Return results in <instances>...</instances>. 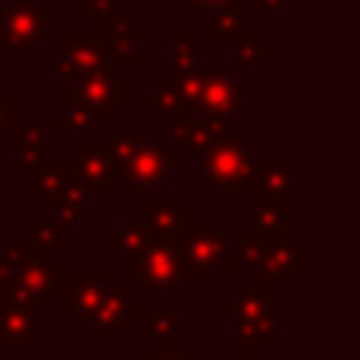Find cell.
<instances>
[{"instance_id":"9","label":"cell","mask_w":360,"mask_h":360,"mask_svg":"<svg viewBox=\"0 0 360 360\" xmlns=\"http://www.w3.org/2000/svg\"><path fill=\"white\" fill-rule=\"evenodd\" d=\"M62 82H65V98L90 107L104 121H115L118 110L129 104V82L121 79L118 70H96Z\"/></svg>"},{"instance_id":"10","label":"cell","mask_w":360,"mask_h":360,"mask_svg":"<svg viewBox=\"0 0 360 360\" xmlns=\"http://www.w3.org/2000/svg\"><path fill=\"white\" fill-rule=\"evenodd\" d=\"M141 312H143V295L135 292V287L118 281L104 292V298L87 318L90 335L93 338H127L132 326L141 321Z\"/></svg>"},{"instance_id":"20","label":"cell","mask_w":360,"mask_h":360,"mask_svg":"<svg viewBox=\"0 0 360 360\" xmlns=\"http://www.w3.org/2000/svg\"><path fill=\"white\" fill-rule=\"evenodd\" d=\"M76 172L79 180L84 183V188L90 194L98 197H115L118 194V177H115V163L110 160L107 149L101 143L84 141L76 143Z\"/></svg>"},{"instance_id":"32","label":"cell","mask_w":360,"mask_h":360,"mask_svg":"<svg viewBox=\"0 0 360 360\" xmlns=\"http://www.w3.org/2000/svg\"><path fill=\"white\" fill-rule=\"evenodd\" d=\"M262 242L259 236L253 233H231L228 236V256H225V267L222 273H242V270H253L256 267V259H259V250H262Z\"/></svg>"},{"instance_id":"2","label":"cell","mask_w":360,"mask_h":360,"mask_svg":"<svg viewBox=\"0 0 360 360\" xmlns=\"http://www.w3.org/2000/svg\"><path fill=\"white\" fill-rule=\"evenodd\" d=\"M191 180L205 188L208 197L233 194L253 197L259 191V146L245 138L242 129H231L222 141L197 155Z\"/></svg>"},{"instance_id":"41","label":"cell","mask_w":360,"mask_h":360,"mask_svg":"<svg viewBox=\"0 0 360 360\" xmlns=\"http://www.w3.org/2000/svg\"><path fill=\"white\" fill-rule=\"evenodd\" d=\"M0 90H3V68H0Z\"/></svg>"},{"instance_id":"29","label":"cell","mask_w":360,"mask_h":360,"mask_svg":"<svg viewBox=\"0 0 360 360\" xmlns=\"http://www.w3.org/2000/svg\"><path fill=\"white\" fill-rule=\"evenodd\" d=\"M152 138H158L152 129H104L101 132V146L107 149V155H110V160L115 163V166H121L124 160H129L143 143H149Z\"/></svg>"},{"instance_id":"24","label":"cell","mask_w":360,"mask_h":360,"mask_svg":"<svg viewBox=\"0 0 360 360\" xmlns=\"http://www.w3.org/2000/svg\"><path fill=\"white\" fill-rule=\"evenodd\" d=\"M70 160H73V155H65V158L51 155L48 160H42L39 166L25 172V191L37 200L39 208H45V211L51 208V202H53V197H56V191L65 180V172H68Z\"/></svg>"},{"instance_id":"17","label":"cell","mask_w":360,"mask_h":360,"mask_svg":"<svg viewBox=\"0 0 360 360\" xmlns=\"http://www.w3.org/2000/svg\"><path fill=\"white\" fill-rule=\"evenodd\" d=\"M141 222L149 236L160 239H180L191 222H194V208L183 202L180 194H160V197H146L141 200Z\"/></svg>"},{"instance_id":"34","label":"cell","mask_w":360,"mask_h":360,"mask_svg":"<svg viewBox=\"0 0 360 360\" xmlns=\"http://www.w3.org/2000/svg\"><path fill=\"white\" fill-rule=\"evenodd\" d=\"M141 360H194V349L183 346V340L152 343L141 352Z\"/></svg>"},{"instance_id":"42","label":"cell","mask_w":360,"mask_h":360,"mask_svg":"<svg viewBox=\"0 0 360 360\" xmlns=\"http://www.w3.org/2000/svg\"><path fill=\"white\" fill-rule=\"evenodd\" d=\"M0 22H3V3H0Z\"/></svg>"},{"instance_id":"23","label":"cell","mask_w":360,"mask_h":360,"mask_svg":"<svg viewBox=\"0 0 360 360\" xmlns=\"http://www.w3.org/2000/svg\"><path fill=\"white\" fill-rule=\"evenodd\" d=\"M295 158L292 155H262L259 152V197L295 202Z\"/></svg>"},{"instance_id":"16","label":"cell","mask_w":360,"mask_h":360,"mask_svg":"<svg viewBox=\"0 0 360 360\" xmlns=\"http://www.w3.org/2000/svg\"><path fill=\"white\" fill-rule=\"evenodd\" d=\"M101 31L107 51L115 68H141V39H143V17L141 14H110L101 22H90Z\"/></svg>"},{"instance_id":"40","label":"cell","mask_w":360,"mask_h":360,"mask_svg":"<svg viewBox=\"0 0 360 360\" xmlns=\"http://www.w3.org/2000/svg\"><path fill=\"white\" fill-rule=\"evenodd\" d=\"M0 219H3V172H0Z\"/></svg>"},{"instance_id":"43","label":"cell","mask_w":360,"mask_h":360,"mask_svg":"<svg viewBox=\"0 0 360 360\" xmlns=\"http://www.w3.org/2000/svg\"><path fill=\"white\" fill-rule=\"evenodd\" d=\"M0 158H3V141H0Z\"/></svg>"},{"instance_id":"11","label":"cell","mask_w":360,"mask_h":360,"mask_svg":"<svg viewBox=\"0 0 360 360\" xmlns=\"http://www.w3.org/2000/svg\"><path fill=\"white\" fill-rule=\"evenodd\" d=\"M309 264V248L298 245L295 236L281 239H264L259 259H256V284L264 287H292L298 276Z\"/></svg>"},{"instance_id":"26","label":"cell","mask_w":360,"mask_h":360,"mask_svg":"<svg viewBox=\"0 0 360 360\" xmlns=\"http://www.w3.org/2000/svg\"><path fill=\"white\" fill-rule=\"evenodd\" d=\"M228 45H231V59L239 70H259L273 62V45L264 42L256 28H250L245 37H239Z\"/></svg>"},{"instance_id":"18","label":"cell","mask_w":360,"mask_h":360,"mask_svg":"<svg viewBox=\"0 0 360 360\" xmlns=\"http://www.w3.org/2000/svg\"><path fill=\"white\" fill-rule=\"evenodd\" d=\"M51 217L53 222L65 231V236H73L79 233V228L84 222L93 219V202H90V191L84 188V183L79 180V172H76V158L70 160L68 172H65V180L51 202Z\"/></svg>"},{"instance_id":"33","label":"cell","mask_w":360,"mask_h":360,"mask_svg":"<svg viewBox=\"0 0 360 360\" xmlns=\"http://www.w3.org/2000/svg\"><path fill=\"white\" fill-rule=\"evenodd\" d=\"M22 233H25L31 250H39V253H53L56 248H62V245L68 242L65 231L53 222V217H37V219H28Z\"/></svg>"},{"instance_id":"3","label":"cell","mask_w":360,"mask_h":360,"mask_svg":"<svg viewBox=\"0 0 360 360\" xmlns=\"http://www.w3.org/2000/svg\"><path fill=\"white\" fill-rule=\"evenodd\" d=\"M65 270L68 264L62 259H53V253L39 250H28L17 262L0 259V295L22 301L45 315L56 304Z\"/></svg>"},{"instance_id":"5","label":"cell","mask_w":360,"mask_h":360,"mask_svg":"<svg viewBox=\"0 0 360 360\" xmlns=\"http://www.w3.org/2000/svg\"><path fill=\"white\" fill-rule=\"evenodd\" d=\"M53 39V6L34 0H11L3 8L0 53H39Z\"/></svg>"},{"instance_id":"12","label":"cell","mask_w":360,"mask_h":360,"mask_svg":"<svg viewBox=\"0 0 360 360\" xmlns=\"http://www.w3.org/2000/svg\"><path fill=\"white\" fill-rule=\"evenodd\" d=\"M194 115H217L242 121L245 118V104H242V84L231 70L222 68H202L200 70V93L194 101Z\"/></svg>"},{"instance_id":"19","label":"cell","mask_w":360,"mask_h":360,"mask_svg":"<svg viewBox=\"0 0 360 360\" xmlns=\"http://www.w3.org/2000/svg\"><path fill=\"white\" fill-rule=\"evenodd\" d=\"M256 200L245 205L242 222L245 233H253L259 239H281V236H295V202H278L253 194Z\"/></svg>"},{"instance_id":"31","label":"cell","mask_w":360,"mask_h":360,"mask_svg":"<svg viewBox=\"0 0 360 360\" xmlns=\"http://www.w3.org/2000/svg\"><path fill=\"white\" fill-rule=\"evenodd\" d=\"M208 62V42L188 37L180 42H172L169 59H166V73H186V70H200Z\"/></svg>"},{"instance_id":"15","label":"cell","mask_w":360,"mask_h":360,"mask_svg":"<svg viewBox=\"0 0 360 360\" xmlns=\"http://www.w3.org/2000/svg\"><path fill=\"white\" fill-rule=\"evenodd\" d=\"M42 346V312L0 295V349L34 352Z\"/></svg>"},{"instance_id":"1","label":"cell","mask_w":360,"mask_h":360,"mask_svg":"<svg viewBox=\"0 0 360 360\" xmlns=\"http://www.w3.org/2000/svg\"><path fill=\"white\" fill-rule=\"evenodd\" d=\"M217 321L231 326V357L253 360L284 349V298L264 284H233L217 298Z\"/></svg>"},{"instance_id":"38","label":"cell","mask_w":360,"mask_h":360,"mask_svg":"<svg viewBox=\"0 0 360 360\" xmlns=\"http://www.w3.org/2000/svg\"><path fill=\"white\" fill-rule=\"evenodd\" d=\"M290 6H295V0H256V14L259 17H270V14H281Z\"/></svg>"},{"instance_id":"4","label":"cell","mask_w":360,"mask_h":360,"mask_svg":"<svg viewBox=\"0 0 360 360\" xmlns=\"http://www.w3.org/2000/svg\"><path fill=\"white\" fill-rule=\"evenodd\" d=\"M127 262H129V287H135L143 298H152V295L180 298L183 295L186 273H183L177 239L149 236L146 245Z\"/></svg>"},{"instance_id":"36","label":"cell","mask_w":360,"mask_h":360,"mask_svg":"<svg viewBox=\"0 0 360 360\" xmlns=\"http://www.w3.org/2000/svg\"><path fill=\"white\" fill-rule=\"evenodd\" d=\"M169 3L177 6L180 14H186V17H205V14L217 11L219 6H225L231 0H169Z\"/></svg>"},{"instance_id":"22","label":"cell","mask_w":360,"mask_h":360,"mask_svg":"<svg viewBox=\"0 0 360 360\" xmlns=\"http://www.w3.org/2000/svg\"><path fill=\"white\" fill-rule=\"evenodd\" d=\"M14 143H17V166L22 172L39 166L42 160H48L53 155V127L51 121H28V118H17L11 127Z\"/></svg>"},{"instance_id":"28","label":"cell","mask_w":360,"mask_h":360,"mask_svg":"<svg viewBox=\"0 0 360 360\" xmlns=\"http://www.w3.org/2000/svg\"><path fill=\"white\" fill-rule=\"evenodd\" d=\"M141 104L149 107L158 121H169V118H177V115H191V110L186 107V101L180 98V93L172 87L169 79H158L155 87L141 96Z\"/></svg>"},{"instance_id":"35","label":"cell","mask_w":360,"mask_h":360,"mask_svg":"<svg viewBox=\"0 0 360 360\" xmlns=\"http://www.w3.org/2000/svg\"><path fill=\"white\" fill-rule=\"evenodd\" d=\"M68 3L76 6V11L90 22H101L118 11V0H68Z\"/></svg>"},{"instance_id":"45","label":"cell","mask_w":360,"mask_h":360,"mask_svg":"<svg viewBox=\"0 0 360 360\" xmlns=\"http://www.w3.org/2000/svg\"><path fill=\"white\" fill-rule=\"evenodd\" d=\"M0 3H3V0H0Z\"/></svg>"},{"instance_id":"6","label":"cell","mask_w":360,"mask_h":360,"mask_svg":"<svg viewBox=\"0 0 360 360\" xmlns=\"http://www.w3.org/2000/svg\"><path fill=\"white\" fill-rule=\"evenodd\" d=\"M228 231L217 219H197L191 228L177 239L186 287H202L208 281V273H222L225 256H228Z\"/></svg>"},{"instance_id":"27","label":"cell","mask_w":360,"mask_h":360,"mask_svg":"<svg viewBox=\"0 0 360 360\" xmlns=\"http://www.w3.org/2000/svg\"><path fill=\"white\" fill-rule=\"evenodd\" d=\"M146 239H149V233H146V228H143V222L138 219H118L115 225H112V231H107L104 236H101V242L107 245V248H112V253L121 259V262H127V259H132L143 245H146Z\"/></svg>"},{"instance_id":"39","label":"cell","mask_w":360,"mask_h":360,"mask_svg":"<svg viewBox=\"0 0 360 360\" xmlns=\"http://www.w3.org/2000/svg\"><path fill=\"white\" fill-rule=\"evenodd\" d=\"M166 37H169V42H180V39L194 37V31H191V28H169V31H166Z\"/></svg>"},{"instance_id":"7","label":"cell","mask_w":360,"mask_h":360,"mask_svg":"<svg viewBox=\"0 0 360 360\" xmlns=\"http://www.w3.org/2000/svg\"><path fill=\"white\" fill-rule=\"evenodd\" d=\"M53 45V62H51V76L53 79H70L82 73H96V70H118L101 31L96 25L90 28H68L62 39H51Z\"/></svg>"},{"instance_id":"13","label":"cell","mask_w":360,"mask_h":360,"mask_svg":"<svg viewBox=\"0 0 360 360\" xmlns=\"http://www.w3.org/2000/svg\"><path fill=\"white\" fill-rule=\"evenodd\" d=\"M231 129L233 127H231L228 118H217V115H177V118H169L166 149H174V155H180V158H197L200 152H205L208 146L222 141Z\"/></svg>"},{"instance_id":"14","label":"cell","mask_w":360,"mask_h":360,"mask_svg":"<svg viewBox=\"0 0 360 360\" xmlns=\"http://www.w3.org/2000/svg\"><path fill=\"white\" fill-rule=\"evenodd\" d=\"M118 284L115 270H101V273H73L65 270L62 276V290L59 295L65 298V323H87L104 292Z\"/></svg>"},{"instance_id":"44","label":"cell","mask_w":360,"mask_h":360,"mask_svg":"<svg viewBox=\"0 0 360 360\" xmlns=\"http://www.w3.org/2000/svg\"><path fill=\"white\" fill-rule=\"evenodd\" d=\"M231 360H233V357H231ZM253 360H256V357H253Z\"/></svg>"},{"instance_id":"8","label":"cell","mask_w":360,"mask_h":360,"mask_svg":"<svg viewBox=\"0 0 360 360\" xmlns=\"http://www.w3.org/2000/svg\"><path fill=\"white\" fill-rule=\"evenodd\" d=\"M180 166H183V158L172 155L166 149V143H158V138H152L129 160L115 166V177H118V183L127 186V191L132 197L146 200V197L166 194L169 191V172H174Z\"/></svg>"},{"instance_id":"21","label":"cell","mask_w":360,"mask_h":360,"mask_svg":"<svg viewBox=\"0 0 360 360\" xmlns=\"http://www.w3.org/2000/svg\"><path fill=\"white\" fill-rule=\"evenodd\" d=\"M48 121H51L53 132H62L70 146L84 143V141H90L93 135H101L104 127H107V121H104L98 112H93L90 107H84V104H79V101H70V98H65L62 104H56V107L51 110Z\"/></svg>"},{"instance_id":"25","label":"cell","mask_w":360,"mask_h":360,"mask_svg":"<svg viewBox=\"0 0 360 360\" xmlns=\"http://www.w3.org/2000/svg\"><path fill=\"white\" fill-rule=\"evenodd\" d=\"M250 28H245V3L231 0L219 6L217 11L205 14V42H233L245 37Z\"/></svg>"},{"instance_id":"37","label":"cell","mask_w":360,"mask_h":360,"mask_svg":"<svg viewBox=\"0 0 360 360\" xmlns=\"http://www.w3.org/2000/svg\"><path fill=\"white\" fill-rule=\"evenodd\" d=\"M17 121V96L11 90H0V135L11 132Z\"/></svg>"},{"instance_id":"30","label":"cell","mask_w":360,"mask_h":360,"mask_svg":"<svg viewBox=\"0 0 360 360\" xmlns=\"http://www.w3.org/2000/svg\"><path fill=\"white\" fill-rule=\"evenodd\" d=\"M141 332L152 338L155 343L163 340H180V326H183V312L180 309H146L141 312Z\"/></svg>"}]
</instances>
